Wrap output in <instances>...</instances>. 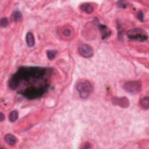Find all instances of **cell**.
<instances>
[{
	"label": "cell",
	"mask_w": 149,
	"mask_h": 149,
	"mask_svg": "<svg viewBox=\"0 0 149 149\" xmlns=\"http://www.w3.org/2000/svg\"><path fill=\"white\" fill-rule=\"evenodd\" d=\"M140 105L144 109H148L149 107V100L148 97H144L140 101Z\"/></svg>",
	"instance_id": "12"
},
{
	"label": "cell",
	"mask_w": 149,
	"mask_h": 149,
	"mask_svg": "<svg viewBox=\"0 0 149 149\" xmlns=\"http://www.w3.org/2000/svg\"><path fill=\"white\" fill-rule=\"evenodd\" d=\"M76 87L80 97L82 98H87L93 91L92 85L87 80H79L77 83Z\"/></svg>",
	"instance_id": "2"
},
{
	"label": "cell",
	"mask_w": 149,
	"mask_h": 149,
	"mask_svg": "<svg viewBox=\"0 0 149 149\" xmlns=\"http://www.w3.org/2000/svg\"><path fill=\"white\" fill-rule=\"evenodd\" d=\"M118 6L119 7L122 8H125L127 6L126 3H125V1H119L118 3Z\"/></svg>",
	"instance_id": "18"
},
{
	"label": "cell",
	"mask_w": 149,
	"mask_h": 149,
	"mask_svg": "<svg viewBox=\"0 0 149 149\" xmlns=\"http://www.w3.org/2000/svg\"><path fill=\"white\" fill-rule=\"evenodd\" d=\"M80 8L82 11H83L89 14L92 13L94 10L93 7L90 4H88V3H85V4H82L80 6Z\"/></svg>",
	"instance_id": "11"
},
{
	"label": "cell",
	"mask_w": 149,
	"mask_h": 149,
	"mask_svg": "<svg viewBox=\"0 0 149 149\" xmlns=\"http://www.w3.org/2000/svg\"><path fill=\"white\" fill-rule=\"evenodd\" d=\"M127 36L129 39L140 42H146L148 39L146 32L140 28L130 30L127 33Z\"/></svg>",
	"instance_id": "3"
},
{
	"label": "cell",
	"mask_w": 149,
	"mask_h": 149,
	"mask_svg": "<svg viewBox=\"0 0 149 149\" xmlns=\"http://www.w3.org/2000/svg\"><path fill=\"white\" fill-rule=\"evenodd\" d=\"M18 112L15 110L12 111L9 115L10 121L11 122H14L18 119Z\"/></svg>",
	"instance_id": "13"
},
{
	"label": "cell",
	"mask_w": 149,
	"mask_h": 149,
	"mask_svg": "<svg viewBox=\"0 0 149 149\" xmlns=\"http://www.w3.org/2000/svg\"><path fill=\"white\" fill-rule=\"evenodd\" d=\"M57 52L55 50H49L47 51V56L50 60H53L55 58Z\"/></svg>",
	"instance_id": "14"
},
{
	"label": "cell",
	"mask_w": 149,
	"mask_h": 149,
	"mask_svg": "<svg viewBox=\"0 0 149 149\" xmlns=\"http://www.w3.org/2000/svg\"><path fill=\"white\" fill-rule=\"evenodd\" d=\"M6 141L10 146H14L17 142V139L12 134H7L5 136Z\"/></svg>",
	"instance_id": "9"
},
{
	"label": "cell",
	"mask_w": 149,
	"mask_h": 149,
	"mask_svg": "<svg viewBox=\"0 0 149 149\" xmlns=\"http://www.w3.org/2000/svg\"><path fill=\"white\" fill-rule=\"evenodd\" d=\"M137 19L141 21V22H143V18H144V15H143V13L142 12V11H139L138 13H137Z\"/></svg>",
	"instance_id": "17"
},
{
	"label": "cell",
	"mask_w": 149,
	"mask_h": 149,
	"mask_svg": "<svg viewBox=\"0 0 149 149\" xmlns=\"http://www.w3.org/2000/svg\"><path fill=\"white\" fill-rule=\"evenodd\" d=\"M62 33L64 36H65L66 37H71L72 34H73V30L71 28H66L65 29H64Z\"/></svg>",
	"instance_id": "15"
},
{
	"label": "cell",
	"mask_w": 149,
	"mask_h": 149,
	"mask_svg": "<svg viewBox=\"0 0 149 149\" xmlns=\"http://www.w3.org/2000/svg\"><path fill=\"white\" fill-rule=\"evenodd\" d=\"M51 69L36 67H22L10 78L8 85L12 90H16L24 83V87L18 93L26 98L33 100L41 97L49 86ZM23 84V85H24Z\"/></svg>",
	"instance_id": "1"
},
{
	"label": "cell",
	"mask_w": 149,
	"mask_h": 149,
	"mask_svg": "<svg viewBox=\"0 0 149 149\" xmlns=\"http://www.w3.org/2000/svg\"><path fill=\"white\" fill-rule=\"evenodd\" d=\"M4 119H5L4 115L3 114V112H1V113H0V121L3 122Z\"/></svg>",
	"instance_id": "19"
},
{
	"label": "cell",
	"mask_w": 149,
	"mask_h": 149,
	"mask_svg": "<svg viewBox=\"0 0 149 149\" xmlns=\"http://www.w3.org/2000/svg\"><path fill=\"white\" fill-rule=\"evenodd\" d=\"M99 28H100V32L101 33L102 39H107L110 36L111 31L106 26L100 25Z\"/></svg>",
	"instance_id": "7"
},
{
	"label": "cell",
	"mask_w": 149,
	"mask_h": 149,
	"mask_svg": "<svg viewBox=\"0 0 149 149\" xmlns=\"http://www.w3.org/2000/svg\"><path fill=\"white\" fill-rule=\"evenodd\" d=\"M26 42L27 45L29 47H34L35 44V40L33 35L31 32H28L26 36Z\"/></svg>",
	"instance_id": "8"
},
{
	"label": "cell",
	"mask_w": 149,
	"mask_h": 149,
	"mask_svg": "<svg viewBox=\"0 0 149 149\" xmlns=\"http://www.w3.org/2000/svg\"><path fill=\"white\" fill-rule=\"evenodd\" d=\"M22 14L19 11H14L11 16V19L14 22H19L22 19Z\"/></svg>",
	"instance_id": "10"
},
{
	"label": "cell",
	"mask_w": 149,
	"mask_h": 149,
	"mask_svg": "<svg viewBox=\"0 0 149 149\" xmlns=\"http://www.w3.org/2000/svg\"><path fill=\"white\" fill-rule=\"evenodd\" d=\"M78 51L79 54L85 58H90L94 54L93 49L87 44L81 45L78 49Z\"/></svg>",
	"instance_id": "5"
},
{
	"label": "cell",
	"mask_w": 149,
	"mask_h": 149,
	"mask_svg": "<svg viewBox=\"0 0 149 149\" xmlns=\"http://www.w3.org/2000/svg\"><path fill=\"white\" fill-rule=\"evenodd\" d=\"M123 89L128 93L137 94L141 89V82L139 80L129 81L125 83L123 86Z\"/></svg>",
	"instance_id": "4"
},
{
	"label": "cell",
	"mask_w": 149,
	"mask_h": 149,
	"mask_svg": "<svg viewBox=\"0 0 149 149\" xmlns=\"http://www.w3.org/2000/svg\"><path fill=\"white\" fill-rule=\"evenodd\" d=\"M112 104L122 108H128L130 105L129 100L127 97H114L112 99Z\"/></svg>",
	"instance_id": "6"
},
{
	"label": "cell",
	"mask_w": 149,
	"mask_h": 149,
	"mask_svg": "<svg viewBox=\"0 0 149 149\" xmlns=\"http://www.w3.org/2000/svg\"><path fill=\"white\" fill-rule=\"evenodd\" d=\"M0 25L2 28H6L8 25V21L7 18H3L0 22Z\"/></svg>",
	"instance_id": "16"
}]
</instances>
